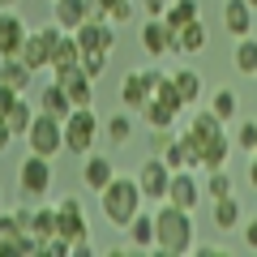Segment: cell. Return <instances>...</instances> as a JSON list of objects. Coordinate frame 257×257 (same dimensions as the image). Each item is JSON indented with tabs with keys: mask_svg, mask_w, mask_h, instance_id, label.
Wrapping results in <instances>:
<instances>
[{
	"mask_svg": "<svg viewBox=\"0 0 257 257\" xmlns=\"http://www.w3.org/2000/svg\"><path fill=\"white\" fill-rule=\"evenodd\" d=\"M82 52H111L116 47V22H82L73 30Z\"/></svg>",
	"mask_w": 257,
	"mask_h": 257,
	"instance_id": "7c38bea8",
	"label": "cell"
},
{
	"mask_svg": "<svg viewBox=\"0 0 257 257\" xmlns=\"http://www.w3.org/2000/svg\"><path fill=\"white\" fill-rule=\"evenodd\" d=\"M0 13H5V9H0Z\"/></svg>",
	"mask_w": 257,
	"mask_h": 257,
	"instance_id": "f5cc1de1",
	"label": "cell"
},
{
	"mask_svg": "<svg viewBox=\"0 0 257 257\" xmlns=\"http://www.w3.org/2000/svg\"><path fill=\"white\" fill-rule=\"evenodd\" d=\"M172 138H176L172 128H155V150H163V146H167V142H172Z\"/></svg>",
	"mask_w": 257,
	"mask_h": 257,
	"instance_id": "ee69618b",
	"label": "cell"
},
{
	"mask_svg": "<svg viewBox=\"0 0 257 257\" xmlns=\"http://www.w3.org/2000/svg\"><path fill=\"white\" fill-rule=\"evenodd\" d=\"M244 240H248V248H257V219L244 223Z\"/></svg>",
	"mask_w": 257,
	"mask_h": 257,
	"instance_id": "f6af8a7d",
	"label": "cell"
},
{
	"mask_svg": "<svg viewBox=\"0 0 257 257\" xmlns=\"http://www.w3.org/2000/svg\"><path fill=\"white\" fill-rule=\"evenodd\" d=\"M231 64H236V73L257 77V39H253V35L236 39V56H231Z\"/></svg>",
	"mask_w": 257,
	"mask_h": 257,
	"instance_id": "4316f807",
	"label": "cell"
},
{
	"mask_svg": "<svg viewBox=\"0 0 257 257\" xmlns=\"http://www.w3.org/2000/svg\"><path fill=\"white\" fill-rule=\"evenodd\" d=\"M18 99H22V90H13L9 82H0V111H5V116H9V107H13Z\"/></svg>",
	"mask_w": 257,
	"mask_h": 257,
	"instance_id": "ab89813d",
	"label": "cell"
},
{
	"mask_svg": "<svg viewBox=\"0 0 257 257\" xmlns=\"http://www.w3.org/2000/svg\"><path fill=\"white\" fill-rule=\"evenodd\" d=\"M223 26L236 39L253 35V5H248V0H227V5H223Z\"/></svg>",
	"mask_w": 257,
	"mask_h": 257,
	"instance_id": "9a60e30c",
	"label": "cell"
},
{
	"mask_svg": "<svg viewBox=\"0 0 257 257\" xmlns=\"http://www.w3.org/2000/svg\"><path fill=\"white\" fill-rule=\"evenodd\" d=\"M227 193H231V176H227V167H214L210 180H206V197H227Z\"/></svg>",
	"mask_w": 257,
	"mask_h": 257,
	"instance_id": "d590c367",
	"label": "cell"
},
{
	"mask_svg": "<svg viewBox=\"0 0 257 257\" xmlns=\"http://www.w3.org/2000/svg\"><path fill=\"white\" fill-rule=\"evenodd\" d=\"M167 5H172V0H142V13H146V18H163Z\"/></svg>",
	"mask_w": 257,
	"mask_h": 257,
	"instance_id": "60d3db41",
	"label": "cell"
},
{
	"mask_svg": "<svg viewBox=\"0 0 257 257\" xmlns=\"http://www.w3.org/2000/svg\"><path fill=\"white\" fill-rule=\"evenodd\" d=\"M142 77H146V86H150V94H155V86L163 82L167 73H163V69H142Z\"/></svg>",
	"mask_w": 257,
	"mask_h": 257,
	"instance_id": "7bdbcfd3",
	"label": "cell"
},
{
	"mask_svg": "<svg viewBox=\"0 0 257 257\" xmlns=\"http://www.w3.org/2000/svg\"><path fill=\"white\" fill-rule=\"evenodd\" d=\"M99 133H103V120L94 116V107H73L69 120H64V150L86 159L99 142Z\"/></svg>",
	"mask_w": 257,
	"mask_h": 257,
	"instance_id": "3957f363",
	"label": "cell"
},
{
	"mask_svg": "<svg viewBox=\"0 0 257 257\" xmlns=\"http://www.w3.org/2000/svg\"><path fill=\"white\" fill-rule=\"evenodd\" d=\"M214 227L219 231H236V227H244V210H240V202L236 197H214Z\"/></svg>",
	"mask_w": 257,
	"mask_h": 257,
	"instance_id": "ffe728a7",
	"label": "cell"
},
{
	"mask_svg": "<svg viewBox=\"0 0 257 257\" xmlns=\"http://www.w3.org/2000/svg\"><path fill=\"white\" fill-rule=\"evenodd\" d=\"M146 99H150V86H146V77H142V69L124 73V82H120V103H124L128 111H142Z\"/></svg>",
	"mask_w": 257,
	"mask_h": 257,
	"instance_id": "e0dca14e",
	"label": "cell"
},
{
	"mask_svg": "<svg viewBox=\"0 0 257 257\" xmlns=\"http://www.w3.org/2000/svg\"><path fill=\"white\" fill-rule=\"evenodd\" d=\"M30 236H39L43 244L56 236V206H43V210H35V223H30Z\"/></svg>",
	"mask_w": 257,
	"mask_h": 257,
	"instance_id": "836d02e7",
	"label": "cell"
},
{
	"mask_svg": "<svg viewBox=\"0 0 257 257\" xmlns=\"http://www.w3.org/2000/svg\"><path fill=\"white\" fill-rule=\"evenodd\" d=\"M124 231H128V244L133 248H155V214L150 210H138Z\"/></svg>",
	"mask_w": 257,
	"mask_h": 257,
	"instance_id": "603a6c76",
	"label": "cell"
},
{
	"mask_svg": "<svg viewBox=\"0 0 257 257\" xmlns=\"http://www.w3.org/2000/svg\"><path fill=\"white\" fill-rule=\"evenodd\" d=\"M172 82H176V90H180L184 107H197V99H202V90H206L202 73H197V69H176V73H172Z\"/></svg>",
	"mask_w": 257,
	"mask_h": 257,
	"instance_id": "7402d4cb",
	"label": "cell"
},
{
	"mask_svg": "<svg viewBox=\"0 0 257 257\" xmlns=\"http://www.w3.org/2000/svg\"><path fill=\"white\" fill-rule=\"evenodd\" d=\"M52 77L69 90L73 107H90V103H94V77L86 73L82 64H73V69H52Z\"/></svg>",
	"mask_w": 257,
	"mask_h": 257,
	"instance_id": "ba28073f",
	"label": "cell"
},
{
	"mask_svg": "<svg viewBox=\"0 0 257 257\" xmlns=\"http://www.w3.org/2000/svg\"><path fill=\"white\" fill-rule=\"evenodd\" d=\"M138 18V0H116V5H111V22H116V26H124V22H133Z\"/></svg>",
	"mask_w": 257,
	"mask_h": 257,
	"instance_id": "f35d334b",
	"label": "cell"
},
{
	"mask_svg": "<svg viewBox=\"0 0 257 257\" xmlns=\"http://www.w3.org/2000/svg\"><path fill=\"white\" fill-rule=\"evenodd\" d=\"M30 77H35V69H30V64L22 60V56H0V82H9L13 90H22V94H26Z\"/></svg>",
	"mask_w": 257,
	"mask_h": 257,
	"instance_id": "ac0fdd59",
	"label": "cell"
},
{
	"mask_svg": "<svg viewBox=\"0 0 257 257\" xmlns=\"http://www.w3.org/2000/svg\"><path fill=\"white\" fill-rule=\"evenodd\" d=\"M0 9H13V0H0Z\"/></svg>",
	"mask_w": 257,
	"mask_h": 257,
	"instance_id": "681fc988",
	"label": "cell"
},
{
	"mask_svg": "<svg viewBox=\"0 0 257 257\" xmlns=\"http://www.w3.org/2000/svg\"><path fill=\"white\" fill-rule=\"evenodd\" d=\"M231 146H236V142H231V133H227V128L210 133V138L202 142V167H206V172L223 167V163H227V155H231Z\"/></svg>",
	"mask_w": 257,
	"mask_h": 257,
	"instance_id": "2e32d148",
	"label": "cell"
},
{
	"mask_svg": "<svg viewBox=\"0 0 257 257\" xmlns=\"http://www.w3.org/2000/svg\"><path fill=\"white\" fill-rule=\"evenodd\" d=\"M197 231H193V210H184V206H176V202H163L155 210V248L159 253H172V257H180V253H193L197 248Z\"/></svg>",
	"mask_w": 257,
	"mask_h": 257,
	"instance_id": "6da1fadb",
	"label": "cell"
},
{
	"mask_svg": "<svg viewBox=\"0 0 257 257\" xmlns=\"http://www.w3.org/2000/svg\"><path fill=\"white\" fill-rule=\"evenodd\" d=\"M18 56L30 64V69H35V73H39V69H52V52H47V43H43L39 35H30V39H26V47H22Z\"/></svg>",
	"mask_w": 257,
	"mask_h": 257,
	"instance_id": "1f68e13d",
	"label": "cell"
},
{
	"mask_svg": "<svg viewBox=\"0 0 257 257\" xmlns=\"http://www.w3.org/2000/svg\"><path fill=\"white\" fill-rule=\"evenodd\" d=\"M167 202L184 206V210H197V202H202V184H197L193 167H180V172H172V189H167Z\"/></svg>",
	"mask_w": 257,
	"mask_h": 257,
	"instance_id": "4fadbf2b",
	"label": "cell"
},
{
	"mask_svg": "<svg viewBox=\"0 0 257 257\" xmlns=\"http://www.w3.org/2000/svg\"><path fill=\"white\" fill-rule=\"evenodd\" d=\"M231 142H236L240 150H248V155H257V120H240V128L231 133Z\"/></svg>",
	"mask_w": 257,
	"mask_h": 257,
	"instance_id": "e575fe53",
	"label": "cell"
},
{
	"mask_svg": "<svg viewBox=\"0 0 257 257\" xmlns=\"http://www.w3.org/2000/svg\"><path fill=\"white\" fill-rule=\"evenodd\" d=\"M26 146H30V155L56 159L64 150V120L52 116V111H39L35 124H30V133H26Z\"/></svg>",
	"mask_w": 257,
	"mask_h": 257,
	"instance_id": "277c9868",
	"label": "cell"
},
{
	"mask_svg": "<svg viewBox=\"0 0 257 257\" xmlns=\"http://www.w3.org/2000/svg\"><path fill=\"white\" fill-rule=\"evenodd\" d=\"M0 210H5V206H0Z\"/></svg>",
	"mask_w": 257,
	"mask_h": 257,
	"instance_id": "816d5d0a",
	"label": "cell"
},
{
	"mask_svg": "<svg viewBox=\"0 0 257 257\" xmlns=\"http://www.w3.org/2000/svg\"><path fill=\"white\" fill-rule=\"evenodd\" d=\"M236 107H240L236 90H231V86H219V90H214V103H210V111H214L219 120H231V116H236Z\"/></svg>",
	"mask_w": 257,
	"mask_h": 257,
	"instance_id": "d6a6232c",
	"label": "cell"
},
{
	"mask_svg": "<svg viewBox=\"0 0 257 257\" xmlns=\"http://www.w3.org/2000/svg\"><path fill=\"white\" fill-rule=\"evenodd\" d=\"M26 39H30L26 18H18L13 9H5L0 13V56H18L22 47H26Z\"/></svg>",
	"mask_w": 257,
	"mask_h": 257,
	"instance_id": "8fae6325",
	"label": "cell"
},
{
	"mask_svg": "<svg viewBox=\"0 0 257 257\" xmlns=\"http://www.w3.org/2000/svg\"><path fill=\"white\" fill-rule=\"evenodd\" d=\"M99 5H103V9H107V18H111V5H116V0H99Z\"/></svg>",
	"mask_w": 257,
	"mask_h": 257,
	"instance_id": "c3c4849f",
	"label": "cell"
},
{
	"mask_svg": "<svg viewBox=\"0 0 257 257\" xmlns=\"http://www.w3.org/2000/svg\"><path fill=\"white\" fill-rule=\"evenodd\" d=\"M39 111H52V116H60V120H69V111H73V99H69V90H64L56 77L43 86V103H39Z\"/></svg>",
	"mask_w": 257,
	"mask_h": 257,
	"instance_id": "44dd1931",
	"label": "cell"
},
{
	"mask_svg": "<svg viewBox=\"0 0 257 257\" xmlns=\"http://www.w3.org/2000/svg\"><path fill=\"white\" fill-rule=\"evenodd\" d=\"M202 18V9H197V0H172L167 5V13H163V22L172 30H180V26H189V22H197Z\"/></svg>",
	"mask_w": 257,
	"mask_h": 257,
	"instance_id": "f546056e",
	"label": "cell"
},
{
	"mask_svg": "<svg viewBox=\"0 0 257 257\" xmlns=\"http://www.w3.org/2000/svg\"><path fill=\"white\" fill-rule=\"evenodd\" d=\"M176 116H180V111L167 107V103H163V99H155V94L142 103V120H146L150 133H155V128H176Z\"/></svg>",
	"mask_w": 257,
	"mask_h": 257,
	"instance_id": "d6986e66",
	"label": "cell"
},
{
	"mask_svg": "<svg viewBox=\"0 0 257 257\" xmlns=\"http://www.w3.org/2000/svg\"><path fill=\"white\" fill-rule=\"evenodd\" d=\"M35 116H39V107H35V103H26V94H22V99L9 107V128H13V138H26L30 124H35Z\"/></svg>",
	"mask_w": 257,
	"mask_h": 257,
	"instance_id": "83f0119b",
	"label": "cell"
},
{
	"mask_svg": "<svg viewBox=\"0 0 257 257\" xmlns=\"http://www.w3.org/2000/svg\"><path fill=\"white\" fill-rule=\"evenodd\" d=\"M159 155L167 159V167H172V172H180V167H202V146H197V138H193L189 128H184V133H176V138L167 142Z\"/></svg>",
	"mask_w": 257,
	"mask_h": 257,
	"instance_id": "9c48e42d",
	"label": "cell"
},
{
	"mask_svg": "<svg viewBox=\"0 0 257 257\" xmlns=\"http://www.w3.org/2000/svg\"><path fill=\"white\" fill-rule=\"evenodd\" d=\"M94 248H90V240H73V257H90Z\"/></svg>",
	"mask_w": 257,
	"mask_h": 257,
	"instance_id": "bcb514c9",
	"label": "cell"
},
{
	"mask_svg": "<svg viewBox=\"0 0 257 257\" xmlns=\"http://www.w3.org/2000/svg\"><path fill=\"white\" fill-rule=\"evenodd\" d=\"M73 64H82V43H77L73 30H64V39L52 52V69H73Z\"/></svg>",
	"mask_w": 257,
	"mask_h": 257,
	"instance_id": "d4e9b609",
	"label": "cell"
},
{
	"mask_svg": "<svg viewBox=\"0 0 257 257\" xmlns=\"http://www.w3.org/2000/svg\"><path fill=\"white\" fill-rule=\"evenodd\" d=\"M99 206H103V219H107L111 227H128L133 214L146 206V193H142L138 176H120L116 172V180L99 193Z\"/></svg>",
	"mask_w": 257,
	"mask_h": 257,
	"instance_id": "7a4b0ae2",
	"label": "cell"
},
{
	"mask_svg": "<svg viewBox=\"0 0 257 257\" xmlns=\"http://www.w3.org/2000/svg\"><path fill=\"white\" fill-rule=\"evenodd\" d=\"M155 99H163V103H167V107H176V111H180V107H184V99H180V90H176V82H172V73H167V77H163V82H159V86H155Z\"/></svg>",
	"mask_w": 257,
	"mask_h": 257,
	"instance_id": "8d00e7d4",
	"label": "cell"
},
{
	"mask_svg": "<svg viewBox=\"0 0 257 257\" xmlns=\"http://www.w3.org/2000/svg\"><path fill=\"white\" fill-rule=\"evenodd\" d=\"M56 236H64V240H86L90 236L82 197H60L56 202Z\"/></svg>",
	"mask_w": 257,
	"mask_h": 257,
	"instance_id": "8992f818",
	"label": "cell"
},
{
	"mask_svg": "<svg viewBox=\"0 0 257 257\" xmlns=\"http://www.w3.org/2000/svg\"><path fill=\"white\" fill-rule=\"evenodd\" d=\"M52 18L64 30H77L86 22V0H52Z\"/></svg>",
	"mask_w": 257,
	"mask_h": 257,
	"instance_id": "cb8c5ba5",
	"label": "cell"
},
{
	"mask_svg": "<svg viewBox=\"0 0 257 257\" xmlns=\"http://www.w3.org/2000/svg\"><path fill=\"white\" fill-rule=\"evenodd\" d=\"M202 47H206V26H202V18L189 22V26H180V30H176V39H172V52H202Z\"/></svg>",
	"mask_w": 257,
	"mask_h": 257,
	"instance_id": "484cf974",
	"label": "cell"
},
{
	"mask_svg": "<svg viewBox=\"0 0 257 257\" xmlns=\"http://www.w3.org/2000/svg\"><path fill=\"white\" fill-rule=\"evenodd\" d=\"M13 146V128H9V116L0 111V150H9Z\"/></svg>",
	"mask_w": 257,
	"mask_h": 257,
	"instance_id": "b9f144b4",
	"label": "cell"
},
{
	"mask_svg": "<svg viewBox=\"0 0 257 257\" xmlns=\"http://www.w3.org/2000/svg\"><path fill=\"white\" fill-rule=\"evenodd\" d=\"M22 236H26V227H22V223H18V214H5V210H0V257H5V253H18V240Z\"/></svg>",
	"mask_w": 257,
	"mask_h": 257,
	"instance_id": "f1b7e54d",
	"label": "cell"
},
{
	"mask_svg": "<svg viewBox=\"0 0 257 257\" xmlns=\"http://www.w3.org/2000/svg\"><path fill=\"white\" fill-rule=\"evenodd\" d=\"M172 39H176V30L167 26L163 18H146L142 30H138V43H142L146 56H167V52H172Z\"/></svg>",
	"mask_w": 257,
	"mask_h": 257,
	"instance_id": "30bf717a",
	"label": "cell"
},
{
	"mask_svg": "<svg viewBox=\"0 0 257 257\" xmlns=\"http://www.w3.org/2000/svg\"><path fill=\"white\" fill-rule=\"evenodd\" d=\"M82 180H86V189H94V193H103L111 180H116V163H111L107 155H86V163H82Z\"/></svg>",
	"mask_w": 257,
	"mask_h": 257,
	"instance_id": "5bb4252c",
	"label": "cell"
},
{
	"mask_svg": "<svg viewBox=\"0 0 257 257\" xmlns=\"http://www.w3.org/2000/svg\"><path fill=\"white\" fill-rule=\"evenodd\" d=\"M138 184H142V193H146V202H167V189H172V167H167V159L163 155L142 159Z\"/></svg>",
	"mask_w": 257,
	"mask_h": 257,
	"instance_id": "5b68a950",
	"label": "cell"
},
{
	"mask_svg": "<svg viewBox=\"0 0 257 257\" xmlns=\"http://www.w3.org/2000/svg\"><path fill=\"white\" fill-rule=\"evenodd\" d=\"M107 56L111 52H82V69L90 77H103V69H107Z\"/></svg>",
	"mask_w": 257,
	"mask_h": 257,
	"instance_id": "74e56055",
	"label": "cell"
},
{
	"mask_svg": "<svg viewBox=\"0 0 257 257\" xmlns=\"http://www.w3.org/2000/svg\"><path fill=\"white\" fill-rule=\"evenodd\" d=\"M18 184H22L26 197H47V193H52V159L30 155L26 163H22V172H18Z\"/></svg>",
	"mask_w": 257,
	"mask_h": 257,
	"instance_id": "52a82bcc",
	"label": "cell"
},
{
	"mask_svg": "<svg viewBox=\"0 0 257 257\" xmlns=\"http://www.w3.org/2000/svg\"><path fill=\"white\" fill-rule=\"evenodd\" d=\"M248 189H257V155H248Z\"/></svg>",
	"mask_w": 257,
	"mask_h": 257,
	"instance_id": "7dc6e473",
	"label": "cell"
},
{
	"mask_svg": "<svg viewBox=\"0 0 257 257\" xmlns=\"http://www.w3.org/2000/svg\"><path fill=\"white\" fill-rule=\"evenodd\" d=\"M103 133H107L111 146H128V138H133V116H128V111L107 116V120H103Z\"/></svg>",
	"mask_w": 257,
	"mask_h": 257,
	"instance_id": "4dcf8cb0",
	"label": "cell"
},
{
	"mask_svg": "<svg viewBox=\"0 0 257 257\" xmlns=\"http://www.w3.org/2000/svg\"><path fill=\"white\" fill-rule=\"evenodd\" d=\"M248 5H253V9H257V0H248Z\"/></svg>",
	"mask_w": 257,
	"mask_h": 257,
	"instance_id": "f907efd6",
	"label": "cell"
}]
</instances>
